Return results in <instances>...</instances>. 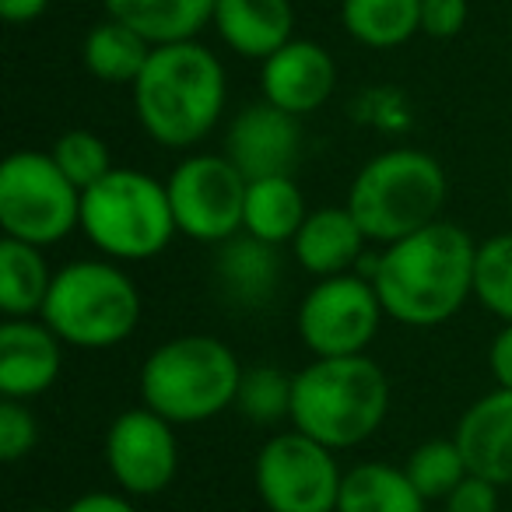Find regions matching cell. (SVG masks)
I'll return each mask as SVG.
<instances>
[{
	"instance_id": "18",
	"label": "cell",
	"mask_w": 512,
	"mask_h": 512,
	"mask_svg": "<svg viewBox=\"0 0 512 512\" xmlns=\"http://www.w3.org/2000/svg\"><path fill=\"white\" fill-rule=\"evenodd\" d=\"M365 242L369 239L348 207H320V211H309L306 225L292 242V253L302 271L323 281L348 274L351 264L362 260Z\"/></svg>"
},
{
	"instance_id": "11",
	"label": "cell",
	"mask_w": 512,
	"mask_h": 512,
	"mask_svg": "<svg viewBox=\"0 0 512 512\" xmlns=\"http://www.w3.org/2000/svg\"><path fill=\"white\" fill-rule=\"evenodd\" d=\"M169 204L176 228L197 242H228L242 232L249 179L225 155H190L172 169Z\"/></svg>"
},
{
	"instance_id": "8",
	"label": "cell",
	"mask_w": 512,
	"mask_h": 512,
	"mask_svg": "<svg viewBox=\"0 0 512 512\" xmlns=\"http://www.w3.org/2000/svg\"><path fill=\"white\" fill-rule=\"evenodd\" d=\"M4 239L53 246L81 228V190L60 172L50 151H15L0 165Z\"/></svg>"
},
{
	"instance_id": "29",
	"label": "cell",
	"mask_w": 512,
	"mask_h": 512,
	"mask_svg": "<svg viewBox=\"0 0 512 512\" xmlns=\"http://www.w3.org/2000/svg\"><path fill=\"white\" fill-rule=\"evenodd\" d=\"M50 155L81 193L92 190L95 183H102L116 169L109 144L99 134H92V130H67V134H60L57 144L50 148Z\"/></svg>"
},
{
	"instance_id": "14",
	"label": "cell",
	"mask_w": 512,
	"mask_h": 512,
	"mask_svg": "<svg viewBox=\"0 0 512 512\" xmlns=\"http://www.w3.org/2000/svg\"><path fill=\"white\" fill-rule=\"evenodd\" d=\"M260 88H264V102L299 120V116L316 113L334 95L337 64L327 46L309 43V39H292L285 50L264 60Z\"/></svg>"
},
{
	"instance_id": "22",
	"label": "cell",
	"mask_w": 512,
	"mask_h": 512,
	"mask_svg": "<svg viewBox=\"0 0 512 512\" xmlns=\"http://www.w3.org/2000/svg\"><path fill=\"white\" fill-rule=\"evenodd\" d=\"M53 274L39 246L0 239V313L4 320H36L43 316Z\"/></svg>"
},
{
	"instance_id": "3",
	"label": "cell",
	"mask_w": 512,
	"mask_h": 512,
	"mask_svg": "<svg viewBox=\"0 0 512 512\" xmlns=\"http://www.w3.org/2000/svg\"><path fill=\"white\" fill-rule=\"evenodd\" d=\"M390 411V383L372 358H316L295 376L292 425L295 432L327 449H351L365 442Z\"/></svg>"
},
{
	"instance_id": "25",
	"label": "cell",
	"mask_w": 512,
	"mask_h": 512,
	"mask_svg": "<svg viewBox=\"0 0 512 512\" xmlns=\"http://www.w3.org/2000/svg\"><path fill=\"white\" fill-rule=\"evenodd\" d=\"M341 22L355 43L393 50L421 32V0H344Z\"/></svg>"
},
{
	"instance_id": "27",
	"label": "cell",
	"mask_w": 512,
	"mask_h": 512,
	"mask_svg": "<svg viewBox=\"0 0 512 512\" xmlns=\"http://www.w3.org/2000/svg\"><path fill=\"white\" fill-rule=\"evenodd\" d=\"M292 390L295 376H285L274 365L242 369L235 407H239L242 418L256 421V425H274L281 418H292Z\"/></svg>"
},
{
	"instance_id": "5",
	"label": "cell",
	"mask_w": 512,
	"mask_h": 512,
	"mask_svg": "<svg viewBox=\"0 0 512 512\" xmlns=\"http://www.w3.org/2000/svg\"><path fill=\"white\" fill-rule=\"evenodd\" d=\"M242 365L225 341L183 334L158 344L141 369L144 407L169 425H193L235 407Z\"/></svg>"
},
{
	"instance_id": "7",
	"label": "cell",
	"mask_w": 512,
	"mask_h": 512,
	"mask_svg": "<svg viewBox=\"0 0 512 512\" xmlns=\"http://www.w3.org/2000/svg\"><path fill=\"white\" fill-rule=\"evenodd\" d=\"M81 232L109 260H151L179 232L169 190L155 176L116 165L81 193Z\"/></svg>"
},
{
	"instance_id": "21",
	"label": "cell",
	"mask_w": 512,
	"mask_h": 512,
	"mask_svg": "<svg viewBox=\"0 0 512 512\" xmlns=\"http://www.w3.org/2000/svg\"><path fill=\"white\" fill-rule=\"evenodd\" d=\"M306 197L292 176L253 179L246 190V211H242V232L260 242H295L299 228L306 225Z\"/></svg>"
},
{
	"instance_id": "31",
	"label": "cell",
	"mask_w": 512,
	"mask_h": 512,
	"mask_svg": "<svg viewBox=\"0 0 512 512\" xmlns=\"http://www.w3.org/2000/svg\"><path fill=\"white\" fill-rule=\"evenodd\" d=\"M470 18L467 0H421V32L432 39H453Z\"/></svg>"
},
{
	"instance_id": "28",
	"label": "cell",
	"mask_w": 512,
	"mask_h": 512,
	"mask_svg": "<svg viewBox=\"0 0 512 512\" xmlns=\"http://www.w3.org/2000/svg\"><path fill=\"white\" fill-rule=\"evenodd\" d=\"M404 470L425 502L428 498H449L456 484L470 474L456 439H432L425 446H418Z\"/></svg>"
},
{
	"instance_id": "37",
	"label": "cell",
	"mask_w": 512,
	"mask_h": 512,
	"mask_svg": "<svg viewBox=\"0 0 512 512\" xmlns=\"http://www.w3.org/2000/svg\"><path fill=\"white\" fill-rule=\"evenodd\" d=\"M509 207H512V197H509Z\"/></svg>"
},
{
	"instance_id": "17",
	"label": "cell",
	"mask_w": 512,
	"mask_h": 512,
	"mask_svg": "<svg viewBox=\"0 0 512 512\" xmlns=\"http://www.w3.org/2000/svg\"><path fill=\"white\" fill-rule=\"evenodd\" d=\"M211 25L232 53L264 64L292 43L295 11L288 0H218Z\"/></svg>"
},
{
	"instance_id": "36",
	"label": "cell",
	"mask_w": 512,
	"mask_h": 512,
	"mask_svg": "<svg viewBox=\"0 0 512 512\" xmlns=\"http://www.w3.org/2000/svg\"><path fill=\"white\" fill-rule=\"evenodd\" d=\"M509 39H512V22H509Z\"/></svg>"
},
{
	"instance_id": "33",
	"label": "cell",
	"mask_w": 512,
	"mask_h": 512,
	"mask_svg": "<svg viewBox=\"0 0 512 512\" xmlns=\"http://www.w3.org/2000/svg\"><path fill=\"white\" fill-rule=\"evenodd\" d=\"M488 365H491V376L502 390H512V323H505L502 330L495 334L488 351Z\"/></svg>"
},
{
	"instance_id": "20",
	"label": "cell",
	"mask_w": 512,
	"mask_h": 512,
	"mask_svg": "<svg viewBox=\"0 0 512 512\" xmlns=\"http://www.w3.org/2000/svg\"><path fill=\"white\" fill-rule=\"evenodd\" d=\"M106 15L130 25L151 46L190 43L204 25H211L218 0H102Z\"/></svg>"
},
{
	"instance_id": "12",
	"label": "cell",
	"mask_w": 512,
	"mask_h": 512,
	"mask_svg": "<svg viewBox=\"0 0 512 512\" xmlns=\"http://www.w3.org/2000/svg\"><path fill=\"white\" fill-rule=\"evenodd\" d=\"M106 463L123 491L130 495H158L169 488L179 467V449L172 425L148 407L123 411L109 425Z\"/></svg>"
},
{
	"instance_id": "10",
	"label": "cell",
	"mask_w": 512,
	"mask_h": 512,
	"mask_svg": "<svg viewBox=\"0 0 512 512\" xmlns=\"http://www.w3.org/2000/svg\"><path fill=\"white\" fill-rule=\"evenodd\" d=\"M341 481L334 449L302 432L274 435L256 456V488L271 512H334Z\"/></svg>"
},
{
	"instance_id": "6",
	"label": "cell",
	"mask_w": 512,
	"mask_h": 512,
	"mask_svg": "<svg viewBox=\"0 0 512 512\" xmlns=\"http://www.w3.org/2000/svg\"><path fill=\"white\" fill-rule=\"evenodd\" d=\"M39 320L74 348H113L141 323V292L116 260H74L53 274Z\"/></svg>"
},
{
	"instance_id": "24",
	"label": "cell",
	"mask_w": 512,
	"mask_h": 512,
	"mask_svg": "<svg viewBox=\"0 0 512 512\" xmlns=\"http://www.w3.org/2000/svg\"><path fill=\"white\" fill-rule=\"evenodd\" d=\"M151 50H155V46L144 36H137L130 25L116 22V18H106V22H99L85 36L81 57H85V67L99 81L134 88V81L141 78L144 64H148Z\"/></svg>"
},
{
	"instance_id": "2",
	"label": "cell",
	"mask_w": 512,
	"mask_h": 512,
	"mask_svg": "<svg viewBox=\"0 0 512 512\" xmlns=\"http://www.w3.org/2000/svg\"><path fill=\"white\" fill-rule=\"evenodd\" d=\"M228 99L225 67L197 39L155 46L134 81V109L144 134L162 148H193L221 120Z\"/></svg>"
},
{
	"instance_id": "26",
	"label": "cell",
	"mask_w": 512,
	"mask_h": 512,
	"mask_svg": "<svg viewBox=\"0 0 512 512\" xmlns=\"http://www.w3.org/2000/svg\"><path fill=\"white\" fill-rule=\"evenodd\" d=\"M474 299L502 323H512V232L477 242Z\"/></svg>"
},
{
	"instance_id": "4",
	"label": "cell",
	"mask_w": 512,
	"mask_h": 512,
	"mask_svg": "<svg viewBox=\"0 0 512 512\" xmlns=\"http://www.w3.org/2000/svg\"><path fill=\"white\" fill-rule=\"evenodd\" d=\"M446 193V169L428 151L393 148L362 165L344 207L355 214L365 239L390 246L439 221Z\"/></svg>"
},
{
	"instance_id": "15",
	"label": "cell",
	"mask_w": 512,
	"mask_h": 512,
	"mask_svg": "<svg viewBox=\"0 0 512 512\" xmlns=\"http://www.w3.org/2000/svg\"><path fill=\"white\" fill-rule=\"evenodd\" d=\"M60 337L43 320L0 323V393L4 400H32L60 376Z\"/></svg>"
},
{
	"instance_id": "23",
	"label": "cell",
	"mask_w": 512,
	"mask_h": 512,
	"mask_svg": "<svg viewBox=\"0 0 512 512\" xmlns=\"http://www.w3.org/2000/svg\"><path fill=\"white\" fill-rule=\"evenodd\" d=\"M337 512H425V498L407 470L390 463H358L344 474Z\"/></svg>"
},
{
	"instance_id": "13",
	"label": "cell",
	"mask_w": 512,
	"mask_h": 512,
	"mask_svg": "<svg viewBox=\"0 0 512 512\" xmlns=\"http://www.w3.org/2000/svg\"><path fill=\"white\" fill-rule=\"evenodd\" d=\"M302 151L299 120L281 113L271 102L246 106L232 123L225 137V158L253 183V179L292 176Z\"/></svg>"
},
{
	"instance_id": "38",
	"label": "cell",
	"mask_w": 512,
	"mask_h": 512,
	"mask_svg": "<svg viewBox=\"0 0 512 512\" xmlns=\"http://www.w3.org/2000/svg\"><path fill=\"white\" fill-rule=\"evenodd\" d=\"M39 512H46V509H39Z\"/></svg>"
},
{
	"instance_id": "9",
	"label": "cell",
	"mask_w": 512,
	"mask_h": 512,
	"mask_svg": "<svg viewBox=\"0 0 512 512\" xmlns=\"http://www.w3.org/2000/svg\"><path fill=\"white\" fill-rule=\"evenodd\" d=\"M383 302L362 274H337L316 281L295 316L299 337L316 358L365 355L383 320Z\"/></svg>"
},
{
	"instance_id": "19",
	"label": "cell",
	"mask_w": 512,
	"mask_h": 512,
	"mask_svg": "<svg viewBox=\"0 0 512 512\" xmlns=\"http://www.w3.org/2000/svg\"><path fill=\"white\" fill-rule=\"evenodd\" d=\"M214 278L235 306H264L281 281L278 246L253 239L246 232L232 235L228 242H221L218 256H214Z\"/></svg>"
},
{
	"instance_id": "30",
	"label": "cell",
	"mask_w": 512,
	"mask_h": 512,
	"mask_svg": "<svg viewBox=\"0 0 512 512\" xmlns=\"http://www.w3.org/2000/svg\"><path fill=\"white\" fill-rule=\"evenodd\" d=\"M39 428L25 400H4L0 404V460L15 463L36 446Z\"/></svg>"
},
{
	"instance_id": "16",
	"label": "cell",
	"mask_w": 512,
	"mask_h": 512,
	"mask_svg": "<svg viewBox=\"0 0 512 512\" xmlns=\"http://www.w3.org/2000/svg\"><path fill=\"white\" fill-rule=\"evenodd\" d=\"M453 439L470 474L491 484H512V390L498 386L470 404Z\"/></svg>"
},
{
	"instance_id": "34",
	"label": "cell",
	"mask_w": 512,
	"mask_h": 512,
	"mask_svg": "<svg viewBox=\"0 0 512 512\" xmlns=\"http://www.w3.org/2000/svg\"><path fill=\"white\" fill-rule=\"evenodd\" d=\"M46 8H50V0H0V15H4V22H11V25L36 22Z\"/></svg>"
},
{
	"instance_id": "32",
	"label": "cell",
	"mask_w": 512,
	"mask_h": 512,
	"mask_svg": "<svg viewBox=\"0 0 512 512\" xmlns=\"http://www.w3.org/2000/svg\"><path fill=\"white\" fill-rule=\"evenodd\" d=\"M446 512H498V484L467 474L446 498Z\"/></svg>"
},
{
	"instance_id": "35",
	"label": "cell",
	"mask_w": 512,
	"mask_h": 512,
	"mask_svg": "<svg viewBox=\"0 0 512 512\" xmlns=\"http://www.w3.org/2000/svg\"><path fill=\"white\" fill-rule=\"evenodd\" d=\"M67 512H137V509L127 502V498L95 491V495H85V498H78V502H71Z\"/></svg>"
},
{
	"instance_id": "1",
	"label": "cell",
	"mask_w": 512,
	"mask_h": 512,
	"mask_svg": "<svg viewBox=\"0 0 512 512\" xmlns=\"http://www.w3.org/2000/svg\"><path fill=\"white\" fill-rule=\"evenodd\" d=\"M477 242L453 221H432L407 239L390 242L369 260L383 313L404 327H439L474 295Z\"/></svg>"
}]
</instances>
